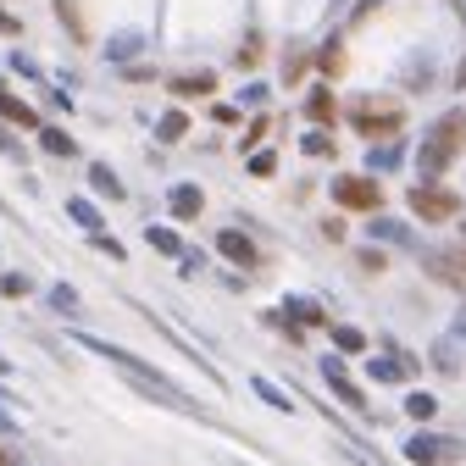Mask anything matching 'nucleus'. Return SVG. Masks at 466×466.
<instances>
[{"mask_svg": "<svg viewBox=\"0 0 466 466\" xmlns=\"http://www.w3.org/2000/svg\"><path fill=\"white\" fill-rule=\"evenodd\" d=\"M250 389H256V394H261V400L272 405V411H295V394H283V389H278L272 378H250Z\"/></svg>", "mask_w": 466, "mask_h": 466, "instance_id": "412c9836", "label": "nucleus"}, {"mask_svg": "<svg viewBox=\"0 0 466 466\" xmlns=\"http://www.w3.org/2000/svg\"><path fill=\"white\" fill-rule=\"evenodd\" d=\"M322 239H333V245L344 239V222H339V217H328V222H322Z\"/></svg>", "mask_w": 466, "mask_h": 466, "instance_id": "58836bf2", "label": "nucleus"}, {"mask_svg": "<svg viewBox=\"0 0 466 466\" xmlns=\"http://www.w3.org/2000/svg\"><path fill=\"white\" fill-rule=\"evenodd\" d=\"M256 50H261V45H256V39H245V45H239V56H233V62H239V67H245V73H250V67H256V62H261V56H256Z\"/></svg>", "mask_w": 466, "mask_h": 466, "instance_id": "f704fd0d", "label": "nucleus"}, {"mask_svg": "<svg viewBox=\"0 0 466 466\" xmlns=\"http://www.w3.org/2000/svg\"><path fill=\"white\" fill-rule=\"evenodd\" d=\"M272 172H278V156L272 150H256L250 156V178H272Z\"/></svg>", "mask_w": 466, "mask_h": 466, "instance_id": "7c9ffc66", "label": "nucleus"}, {"mask_svg": "<svg viewBox=\"0 0 466 466\" xmlns=\"http://www.w3.org/2000/svg\"><path fill=\"white\" fill-rule=\"evenodd\" d=\"M322 383H328V394L344 405V411H356V417H372V400H367V389L344 372V356H322Z\"/></svg>", "mask_w": 466, "mask_h": 466, "instance_id": "0eeeda50", "label": "nucleus"}, {"mask_svg": "<svg viewBox=\"0 0 466 466\" xmlns=\"http://www.w3.org/2000/svg\"><path fill=\"white\" fill-rule=\"evenodd\" d=\"M0 466H6V455H0Z\"/></svg>", "mask_w": 466, "mask_h": 466, "instance_id": "c03bdc74", "label": "nucleus"}, {"mask_svg": "<svg viewBox=\"0 0 466 466\" xmlns=\"http://www.w3.org/2000/svg\"><path fill=\"white\" fill-rule=\"evenodd\" d=\"M405 417H411V422H433L439 417V400L422 394V389H411V394H405Z\"/></svg>", "mask_w": 466, "mask_h": 466, "instance_id": "aec40b11", "label": "nucleus"}, {"mask_svg": "<svg viewBox=\"0 0 466 466\" xmlns=\"http://www.w3.org/2000/svg\"><path fill=\"white\" fill-rule=\"evenodd\" d=\"M300 111H306V123H311V128H333V123H339V95H333L328 84H317V89L306 95Z\"/></svg>", "mask_w": 466, "mask_h": 466, "instance_id": "9d476101", "label": "nucleus"}, {"mask_svg": "<svg viewBox=\"0 0 466 466\" xmlns=\"http://www.w3.org/2000/svg\"><path fill=\"white\" fill-rule=\"evenodd\" d=\"M0 34H23V23H17V17H12L6 6H0Z\"/></svg>", "mask_w": 466, "mask_h": 466, "instance_id": "ea45409f", "label": "nucleus"}, {"mask_svg": "<svg viewBox=\"0 0 466 466\" xmlns=\"http://www.w3.org/2000/svg\"><path fill=\"white\" fill-rule=\"evenodd\" d=\"M217 256H222L233 272H250V267L261 261L256 239H250V233H239V228H222V233H217Z\"/></svg>", "mask_w": 466, "mask_h": 466, "instance_id": "1a4fd4ad", "label": "nucleus"}, {"mask_svg": "<svg viewBox=\"0 0 466 466\" xmlns=\"http://www.w3.org/2000/svg\"><path fill=\"white\" fill-rule=\"evenodd\" d=\"M50 306H56V311H78V295H73L67 283H56V289H50Z\"/></svg>", "mask_w": 466, "mask_h": 466, "instance_id": "2f4dec72", "label": "nucleus"}, {"mask_svg": "<svg viewBox=\"0 0 466 466\" xmlns=\"http://www.w3.org/2000/svg\"><path fill=\"white\" fill-rule=\"evenodd\" d=\"M145 245H150V250H161V256H184V239H178L172 228H161V222H150V228H145Z\"/></svg>", "mask_w": 466, "mask_h": 466, "instance_id": "a211bd4d", "label": "nucleus"}, {"mask_svg": "<svg viewBox=\"0 0 466 466\" xmlns=\"http://www.w3.org/2000/svg\"><path fill=\"white\" fill-rule=\"evenodd\" d=\"M0 95H6V78H0Z\"/></svg>", "mask_w": 466, "mask_h": 466, "instance_id": "79ce46f5", "label": "nucleus"}, {"mask_svg": "<svg viewBox=\"0 0 466 466\" xmlns=\"http://www.w3.org/2000/svg\"><path fill=\"white\" fill-rule=\"evenodd\" d=\"M0 123H12V128H39V111L6 89V95H0Z\"/></svg>", "mask_w": 466, "mask_h": 466, "instance_id": "4468645a", "label": "nucleus"}, {"mask_svg": "<svg viewBox=\"0 0 466 466\" xmlns=\"http://www.w3.org/2000/svg\"><path fill=\"white\" fill-rule=\"evenodd\" d=\"M167 89L178 95V100H195V95L206 100V95H217V73H206V67H200V73H184V78H172Z\"/></svg>", "mask_w": 466, "mask_h": 466, "instance_id": "ddd939ff", "label": "nucleus"}, {"mask_svg": "<svg viewBox=\"0 0 466 466\" xmlns=\"http://www.w3.org/2000/svg\"><path fill=\"white\" fill-rule=\"evenodd\" d=\"M211 116H217V123L228 128V123H239V106H211Z\"/></svg>", "mask_w": 466, "mask_h": 466, "instance_id": "e433bc0d", "label": "nucleus"}, {"mask_svg": "<svg viewBox=\"0 0 466 466\" xmlns=\"http://www.w3.org/2000/svg\"><path fill=\"white\" fill-rule=\"evenodd\" d=\"M350 128H356L361 139H372V145H378V139H400V134H405V106H394V100L378 106V100L367 95V100L350 106Z\"/></svg>", "mask_w": 466, "mask_h": 466, "instance_id": "7ed1b4c3", "label": "nucleus"}, {"mask_svg": "<svg viewBox=\"0 0 466 466\" xmlns=\"http://www.w3.org/2000/svg\"><path fill=\"white\" fill-rule=\"evenodd\" d=\"M239 100H245V106H267V84H250V89H245Z\"/></svg>", "mask_w": 466, "mask_h": 466, "instance_id": "4c0bfd02", "label": "nucleus"}, {"mask_svg": "<svg viewBox=\"0 0 466 466\" xmlns=\"http://www.w3.org/2000/svg\"><path fill=\"white\" fill-rule=\"evenodd\" d=\"M394 161H400V145H389V139H383V145H372V156H367V167H372V172H389Z\"/></svg>", "mask_w": 466, "mask_h": 466, "instance_id": "bb28decb", "label": "nucleus"}, {"mask_svg": "<svg viewBox=\"0 0 466 466\" xmlns=\"http://www.w3.org/2000/svg\"><path fill=\"white\" fill-rule=\"evenodd\" d=\"M400 455L411 461V466H455V461L466 455V444H461L455 433H411Z\"/></svg>", "mask_w": 466, "mask_h": 466, "instance_id": "423d86ee", "label": "nucleus"}, {"mask_svg": "<svg viewBox=\"0 0 466 466\" xmlns=\"http://www.w3.org/2000/svg\"><path fill=\"white\" fill-rule=\"evenodd\" d=\"M367 233H372V239H383V245H411V228L394 222V217H383V211L372 217V228H367Z\"/></svg>", "mask_w": 466, "mask_h": 466, "instance_id": "f3484780", "label": "nucleus"}, {"mask_svg": "<svg viewBox=\"0 0 466 466\" xmlns=\"http://www.w3.org/2000/svg\"><path fill=\"white\" fill-rule=\"evenodd\" d=\"M178 267H184V278H195V272L206 267V256H200V250H184V256H178Z\"/></svg>", "mask_w": 466, "mask_h": 466, "instance_id": "c9c22d12", "label": "nucleus"}, {"mask_svg": "<svg viewBox=\"0 0 466 466\" xmlns=\"http://www.w3.org/2000/svg\"><path fill=\"white\" fill-rule=\"evenodd\" d=\"M184 134H189V116H184V111H161V123H156V139H161V145H178Z\"/></svg>", "mask_w": 466, "mask_h": 466, "instance_id": "6ab92c4d", "label": "nucleus"}, {"mask_svg": "<svg viewBox=\"0 0 466 466\" xmlns=\"http://www.w3.org/2000/svg\"><path fill=\"white\" fill-rule=\"evenodd\" d=\"M39 145H45V156H73L78 145L67 139V128H39Z\"/></svg>", "mask_w": 466, "mask_h": 466, "instance_id": "b1692460", "label": "nucleus"}, {"mask_svg": "<svg viewBox=\"0 0 466 466\" xmlns=\"http://www.w3.org/2000/svg\"><path fill=\"white\" fill-rule=\"evenodd\" d=\"M455 84H461V89H466V62H461V73H455Z\"/></svg>", "mask_w": 466, "mask_h": 466, "instance_id": "a19ab883", "label": "nucleus"}, {"mask_svg": "<svg viewBox=\"0 0 466 466\" xmlns=\"http://www.w3.org/2000/svg\"><path fill=\"white\" fill-rule=\"evenodd\" d=\"M278 311H283L289 322H295V328H328V322H333V317L322 311V300H311V295H289Z\"/></svg>", "mask_w": 466, "mask_h": 466, "instance_id": "9b49d317", "label": "nucleus"}, {"mask_svg": "<svg viewBox=\"0 0 466 466\" xmlns=\"http://www.w3.org/2000/svg\"><path fill=\"white\" fill-rule=\"evenodd\" d=\"M461 245H466V228H461Z\"/></svg>", "mask_w": 466, "mask_h": 466, "instance_id": "37998d69", "label": "nucleus"}, {"mask_svg": "<svg viewBox=\"0 0 466 466\" xmlns=\"http://www.w3.org/2000/svg\"><path fill=\"white\" fill-rule=\"evenodd\" d=\"M333 206L378 217L383 211V178L378 172H344V178H333Z\"/></svg>", "mask_w": 466, "mask_h": 466, "instance_id": "39448f33", "label": "nucleus"}, {"mask_svg": "<svg viewBox=\"0 0 466 466\" xmlns=\"http://www.w3.org/2000/svg\"><path fill=\"white\" fill-rule=\"evenodd\" d=\"M89 245H95L100 256H111V261H123V245H116V239H106V233H89Z\"/></svg>", "mask_w": 466, "mask_h": 466, "instance_id": "473e14b6", "label": "nucleus"}, {"mask_svg": "<svg viewBox=\"0 0 466 466\" xmlns=\"http://www.w3.org/2000/svg\"><path fill=\"white\" fill-rule=\"evenodd\" d=\"M67 217H73L78 228H89V233H106V222H100V211H95V206H89L84 195H73V200H67Z\"/></svg>", "mask_w": 466, "mask_h": 466, "instance_id": "4be33fe9", "label": "nucleus"}, {"mask_svg": "<svg viewBox=\"0 0 466 466\" xmlns=\"http://www.w3.org/2000/svg\"><path fill=\"white\" fill-rule=\"evenodd\" d=\"M261 322H267V328H272V333H278V339H289V344H306V328H295V322H289V317H283V311H267V317H261Z\"/></svg>", "mask_w": 466, "mask_h": 466, "instance_id": "393cba45", "label": "nucleus"}, {"mask_svg": "<svg viewBox=\"0 0 466 466\" xmlns=\"http://www.w3.org/2000/svg\"><path fill=\"white\" fill-rule=\"evenodd\" d=\"M89 189H95V195H106V200H123V195H128V189H123V178H116L106 161H89Z\"/></svg>", "mask_w": 466, "mask_h": 466, "instance_id": "2eb2a0df", "label": "nucleus"}, {"mask_svg": "<svg viewBox=\"0 0 466 466\" xmlns=\"http://www.w3.org/2000/svg\"><path fill=\"white\" fill-rule=\"evenodd\" d=\"M422 272L455 295H466V245H444V250H422Z\"/></svg>", "mask_w": 466, "mask_h": 466, "instance_id": "6e6552de", "label": "nucleus"}, {"mask_svg": "<svg viewBox=\"0 0 466 466\" xmlns=\"http://www.w3.org/2000/svg\"><path fill=\"white\" fill-rule=\"evenodd\" d=\"M300 150H306V156H317V161H322V156H333V150H339V145H333V134H328V128H311V134H306V139H300Z\"/></svg>", "mask_w": 466, "mask_h": 466, "instance_id": "a878e982", "label": "nucleus"}, {"mask_svg": "<svg viewBox=\"0 0 466 466\" xmlns=\"http://www.w3.org/2000/svg\"><path fill=\"white\" fill-rule=\"evenodd\" d=\"M328 333H333V350H339V356H361V350H367V333L350 328V322H328Z\"/></svg>", "mask_w": 466, "mask_h": 466, "instance_id": "dca6fc26", "label": "nucleus"}, {"mask_svg": "<svg viewBox=\"0 0 466 466\" xmlns=\"http://www.w3.org/2000/svg\"><path fill=\"white\" fill-rule=\"evenodd\" d=\"M78 344H84V350H95V356H100V361H111V367H116V372H123V378H128V383H134L139 394H150V400H161V405H172V411H195V400H189V394H184L178 383H167V378H161L156 367H145L139 356H128V350H123V344H106V339H95V333H78Z\"/></svg>", "mask_w": 466, "mask_h": 466, "instance_id": "f257e3e1", "label": "nucleus"}, {"mask_svg": "<svg viewBox=\"0 0 466 466\" xmlns=\"http://www.w3.org/2000/svg\"><path fill=\"white\" fill-rule=\"evenodd\" d=\"M433 367H439L444 378H455V372H461V361H455V344H433Z\"/></svg>", "mask_w": 466, "mask_h": 466, "instance_id": "cd10ccee", "label": "nucleus"}, {"mask_svg": "<svg viewBox=\"0 0 466 466\" xmlns=\"http://www.w3.org/2000/svg\"><path fill=\"white\" fill-rule=\"evenodd\" d=\"M339 67H344V45H339V39H322V50H317V73L333 78Z\"/></svg>", "mask_w": 466, "mask_h": 466, "instance_id": "5701e85b", "label": "nucleus"}, {"mask_svg": "<svg viewBox=\"0 0 466 466\" xmlns=\"http://www.w3.org/2000/svg\"><path fill=\"white\" fill-rule=\"evenodd\" d=\"M356 267H361V272H383V267H389V256H383L378 245H367V250H356Z\"/></svg>", "mask_w": 466, "mask_h": 466, "instance_id": "c756f323", "label": "nucleus"}, {"mask_svg": "<svg viewBox=\"0 0 466 466\" xmlns=\"http://www.w3.org/2000/svg\"><path fill=\"white\" fill-rule=\"evenodd\" d=\"M28 289H34V283H28L23 272H0V295H12V300H23Z\"/></svg>", "mask_w": 466, "mask_h": 466, "instance_id": "c85d7f7f", "label": "nucleus"}, {"mask_svg": "<svg viewBox=\"0 0 466 466\" xmlns=\"http://www.w3.org/2000/svg\"><path fill=\"white\" fill-rule=\"evenodd\" d=\"M167 211L178 217V222H195V217L206 211V195H200V184H172V189H167Z\"/></svg>", "mask_w": 466, "mask_h": 466, "instance_id": "f8f14e48", "label": "nucleus"}, {"mask_svg": "<svg viewBox=\"0 0 466 466\" xmlns=\"http://www.w3.org/2000/svg\"><path fill=\"white\" fill-rule=\"evenodd\" d=\"M405 206H411V217H422V222H455L461 217V189H450L444 178H417V189L405 195Z\"/></svg>", "mask_w": 466, "mask_h": 466, "instance_id": "20e7f679", "label": "nucleus"}, {"mask_svg": "<svg viewBox=\"0 0 466 466\" xmlns=\"http://www.w3.org/2000/svg\"><path fill=\"white\" fill-rule=\"evenodd\" d=\"M261 134H267V116H256V123L245 128V139H239V150H256V145H261Z\"/></svg>", "mask_w": 466, "mask_h": 466, "instance_id": "72a5a7b5", "label": "nucleus"}, {"mask_svg": "<svg viewBox=\"0 0 466 466\" xmlns=\"http://www.w3.org/2000/svg\"><path fill=\"white\" fill-rule=\"evenodd\" d=\"M461 156H466V111L455 106V111H444L439 123L422 134V145H417V172H422V178H444Z\"/></svg>", "mask_w": 466, "mask_h": 466, "instance_id": "f03ea898", "label": "nucleus"}]
</instances>
